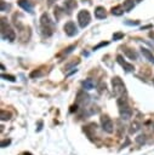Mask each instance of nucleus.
I'll return each mask as SVG.
<instances>
[{"mask_svg":"<svg viewBox=\"0 0 154 155\" xmlns=\"http://www.w3.org/2000/svg\"><path fill=\"white\" fill-rule=\"evenodd\" d=\"M40 24H41V30L45 36H51L53 33V23L47 13H42L40 18Z\"/></svg>","mask_w":154,"mask_h":155,"instance_id":"f257e3e1","label":"nucleus"},{"mask_svg":"<svg viewBox=\"0 0 154 155\" xmlns=\"http://www.w3.org/2000/svg\"><path fill=\"white\" fill-rule=\"evenodd\" d=\"M112 86H113V92L116 97H122L126 93V87L125 84L122 82V80L119 76H115L112 79Z\"/></svg>","mask_w":154,"mask_h":155,"instance_id":"f03ea898","label":"nucleus"},{"mask_svg":"<svg viewBox=\"0 0 154 155\" xmlns=\"http://www.w3.org/2000/svg\"><path fill=\"white\" fill-rule=\"evenodd\" d=\"M1 36H2V39L8 40V41H13L16 39L15 30L11 27H8V24H6L5 18H2V21H1Z\"/></svg>","mask_w":154,"mask_h":155,"instance_id":"7ed1b4c3","label":"nucleus"},{"mask_svg":"<svg viewBox=\"0 0 154 155\" xmlns=\"http://www.w3.org/2000/svg\"><path fill=\"white\" fill-rule=\"evenodd\" d=\"M78 22H79V25L81 28H85L90 24L91 22V16L89 13V11L86 10H81L79 13H78Z\"/></svg>","mask_w":154,"mask_h":155,"instance_id":"20e7f679","label":"nucleus"},{"mask_svg":"<svg viewBox=\"0 0 154 155\" xmlns=\"http://www.w3.org/2000/svg\"><path fill=\"white\" fill-rule=\"evenodd\" d=\"M118 104H119L120 117H121L122 120H127V119H130L131 115H132V110H131V108H130L127 104H125V102L122 103V102H119V101H118Z\"/></svg>","mask_w":154,"mask_h":155,"instance_id":"39448f33","label":"nucleus"},{"mask_svg":"<svg viewBox=\"0 0 154 155\" xmlns=\"http://www.w3.org/2000/svg\"><path fill=\"white\" fill-rule=\"evenodd\" d=\"M101 124H102V128H103L105 132H108V133H112V132H113V130H114V127H113V121H112V119H110L108 115H102V117H101Z\"/></svg>","mask_w":154,"mask_h":155,"instance_id":"423d86ee","label":"nucleus"},{"mask_svg":"<svg viewBox=\"0 0 154 155\" xmlns=\"http://www.w3.org/2000/svg\"><path fill=\"white\" fill-rule=\"evenodd\" d=\"M63 29H64V31H65V34H67L68 36H74V35L78 33V28H76L75 23L72 22V21L67 22V23L64 24Z\"/></svg>","mask_w":154,"mask_h":155,"instance_id":"0eeeda50","label":"nucleus"},{"mask_svg":"<svg viewBox=\"0 0 154 155\" xmlns=\"http://www.w3.org/2000/svg\"><path fill=\"white\" fill-rule=\"evenodd\" d=\"M116 61H118V63L125 69V71H132L133 69H135V67L131 64V63H127L126 61H124V58L119 54V56H116Z\"/></svg>","mask_w":154,"mask_h":155,"instance_id":"6e6552de","label":"nucleus"},{"mask_svg":"<svg viewBox=\"0 0 154 155\" xmlns=\"http://www.w3.org/2000/svg\"><path fill=\"white\" fill-rule=\"evenodd\" d=\"M89 98L90 97L87 93H85V91H80V92H78V96H76V103L85 105L89 102Z\"/></svg>","mask_w":154,"mask_h":155,"instance_id":"1a4fd4ad","label":"nucleus"},{"mask_svg":"<svg viewBox=\"0 0 154 155\" xmlns=\"http://www.w3.org/2000/svg\"><path fill=\"white\" fill-rule=\"evenodd\" d=\"M18 5L27 12H33V5L29 0H18Z\"/></svg>","mask_w":154,"mask_h":155,"instance_id":"9d476101","label":"nucleus"},{"mask_svg":"<svg viewBox=\"0 0 154 155\" xmlns=\"http://www.w3.org/2000/svg\"><path fill=\"white\" fill-rule=\"evenodd\" d=\"M95 16H96V18H98V19L105 18V16H107L105 8H104V7H102V6L96 7V8H95Z\"/></svg>","mask_w":154,"mask_h":155,"instance_id":"9b49d317","label":"nucleus"},{"mask_svg":"<svg viewBox=\"0 0 154 155\" xmlns=\"http://www.w3.org/2000/svg\"><path fill=\"white\" fill-rule=\"evenodd\" d=\"M141 52H142V54H143V57H144L146 59H148L150 63H154V54H153L148 48L142 47V48H141Z\"/></svg>","mask_w":154,"mask_h":155,"instance_id":"f8f14e48","label":"nucleus"},{"mask_svg":"<svg viewBox=\"0 0 154 155\" xmlns=\"http://www.w3.org/2000/svg\"><path fill=\"white\" fill-rule=\"evenodd\" d=\"M78 6V4H76V1L75 0H65L64 1V7L68 10V12H70L73 8H75Z\"/></svg>","mask_w":154,"mask_h":155,"instance_id":"ddd939ff","label":"nucleus"},{"mask_svg":"<svg viewBox=\"0 0 154 155\" xmlns=\"http://www.w3.org/2000/svg\"><path fill=\"white\" fill-rule=\"evenodd\" d=\"M82 87L85 90H92L95 87V81L92 79H86L85 81H82Z\"/></svg>","mask_w":154,"mask_h":155,"instance_id":"4468645a","label":"nucleus"},{"mask_svg":"<svg viewBox=\"0 0 154 155\" xmlns=\"http://www.w3.org/2000/svg\"><path fill=\"white\" fill-rule=\"evenodd\" d=\"M124 53L130 58V59H137V53L133 51V50H131V48H124Z\"/></svg>","mask_w":154,"mask_h":155,"instance_id":"2eb2a0df","label":"nucleus"},{"mask_svg":"<svg viewBox=\"0 0 154 155\" xmlns=\"http://www.w3.org/2000/svg\"><path fill=\"white\" fill-rule=\"evenodd\" d=\"M125 12V10H124V7L122 6H114V7H112V13L113 15H115V16H121L122 13Z\"/></svg>","mask_w":154,"mask_h":155,"instance_id":"dca6fc26","label":"nucleus"},{"mask_svg":"<svg viewBox=\"0 0 154 155\" xmlns=\"http://www.w3.org/2000/svg\"><path fill=\"white\" fill-rule=\"evenodd\" d=\"M133 6H135L133 0H125L124 4H122V7H124V10H125L126 12H129L131 8H133Z\"/></svg>","mask_w":154,"mask_h":155,"instance_id":"f3484780","label":"nucleus"},{"mask_svg":"<svg viewBox=\"0 0 154 155\" xmlns=\"http://www.w3.org/2000/svg\"><path fill=\"white\" fill-rule=\"evenodd\" d=\"M0 117H1L2 121L10 120V119H11V114H10L8 111H6V110H1V111H0Z\"/></svg>","mask_w":154,"mask_h":155,"instance_id":"a211bd4d","label":"nucleus"},{"mask_svg":"<svg viewBox=\"0 0 154 155\" xmlns=\"http://www.w3.org/2000/svg\"><path fill=\"white\" fill-rule=\"evenodd\" d=\"M139 128H141V125H139L137 121H135V122H132V124H131V127H130V132H131V133H135V132H137Z\"/></svg>","mask_w":154,"mask_h":155,"instance_id":"6ab92c4d","label":"nucleus"},{"mask_svg":"<svg viewBox=\"0 0 154 155\" xmlns=\"http://www.w3.org/2000/svg\"><path fill=\"white\" fill-rule=\"evenodd\" d=\"M62 15H63L62 8L58 7V6H56V7H55V17H56V21H58V19L62 17Z\"/></svg>","mask_w":154,"mask_h":155,"instance_id":"aec40b11","label":"nucleus"},{"mask_svg":"<svg viewBox=\"0 0 154 155\" xmlns=\"http://www.w3.org/2000/svg\"><path fill=\"white\" fill-rule=\"evenodd\" d=\"M136 142H137L138 144H143V143L146 142V136H144V134H139L138 137H136Z\"/></svg>","mask_w":154,"mask_h":155,"instance_id":"412c9836","label":"nucleus"},{"mask_svg":"<svg viewBox=\"0 0 154 155\" xmlns=\"http://www.w3.org/2000/svg\"><path fill=\"white\" fill-rule=\"evenodd\" d=\"M1 78H2V79H5V80L12 81V82H13V81H16V78H15V76H12V75H6V74H2V75H1Z\"/></svg>","mask_w":154,"mask_h":155,"instance_id":"4be33fe9","label":"nucleus"},{"mask_svg":"<svg viewBox=\"0 0 154 155\" xmlns=\"http://www.w3.org/2000/svg\"><path fill=\"white\" fill-rule=\"evenodd\" d=\"M124 38V34L122 33H115L113 34V40H119V39H122Z\"/></svg>","mask_w":154,"mask_h":155,"instance_id":"5701e85b","label":"nucleus"},{"mask_svg":"<svg viewBox=\"0 0 154 155\" xmlns=\"http://www.w3.org/2000/svg\"><path fill=\"white\" fill-rule=\"evenodd\" d=\"M125 24H127V25H138V24H139V22H138V21H133V22H130V21L127 19V21H125Z\"/></svg>","mask_w":154,"mask_h":155,"instance_id":"b1692460","label":"nucleus"},{"mask_svg":"<svg viewBox=\"0 0 154 155\" xmlns=\"http://www.w3.org/2000/svg\"><path fill=\"white\" fill-rule=\"evenodd\" d=\"M73 48H75V45H72V46H69V47H67L64 51H63V53L64 54H67V53H69V52H72L73 51Z\"/></svg>","mask_w":154,"mask_h":155,"instance_id":"393cba45","label":"nucleus"},{"mask_svg":"<svg viewBox=\"0 0 154 155\" xmlns=\"http://www.w3.org/2000/svg\"><path fill=\"white\" fill-rule=\"evenodd\" d=\"M11 143V139H4L2 142H1V148H5L6 145H8Z\"/></svg>","mask_w":154,"mask_h":155,"instance_id":"a878e982","label":"nucleus"},{"mask_svg":"<svg viewBox=\"0 0 154 155\" xmlns=\"http://www.w3.org/2000/svg\"><path fill=\"white\" fill-rule=\"evenodd\" d=\"M107 45H108V42H107V41H105V42H101V44H98L97 46H95V47H93V50H98L99 47H102V46H107Z\"/></svg>","mask_w":154,"mask_h":155,"instance_id":"bb28decb","label":"nucleus"},{"mask_svg":"<svg viewBox=\"0 0 154 155\" xmlns=\"http://www.w3.org/2000/svg\"><path fill=\"white\" fill-rule=\"evenodd\" d=\"M78 63H79V59H76L75 62H72V63H70V64H68L65 68H67V69H69V68H72L73 65H75V64H78Z\"/></svg>","mask_w":154,"mask_h":155,"instance_id":"cd10ccee","label":"nucleus"},{"mask_svg":"<svg viewBox=\"0 0 154 155\" xmlns=\"http://www.w3.org/2000/svg\"><path fill=\"white\" fill-rule=\"evenodd\" d=\"M5 8H6V5L4 1H1V11H5Z\"/></svg>","mask_w":154,"mask_h":155,"instance_id":"c85d7f7f","label":"nucleus"},{"mask_svg":"<svg viewBox=\"0 0 154 155\" xmlns=\"http://www.w3.org/2000/svg\"><path fill=\"white\" fill-rule=\"evenodd\" d=\"M76 105H72V108H70V113H73V111H76Z\"/></svg>","mask_w":154,"mask_h":155,"instance_id":"c756f323","label":"nucleus"},{"mask_svg":"<svg viewBox=\"0 0 154 155\" xmlns=\"http://www.w3.org/2000/svg\"><path fill=\"white\" fill-rule=\"evenodd\" d=\"M41 126H42V122H40V124H39V127H38V131H40V130H41Z\"/></svg>","mask_w":154,"mask_h":155,"instance_id":"7c9ffc66","label":"nucleus"},{"mask_svg":"<svg viewBox=\"0 0 154 155\" xmlns=\"http://www.w3.org/2000/svg\"><path fill=\"white\" fill-rule=\"evenodd\" d=\"M22 155H32V154H30V153H27V151H25V153H22Z\"/></svg>","mask_w":154,"mask_h":155,"instance_id":"2f4dec72","label":"nucleus"},{"mask_svg":"<svg viewBox=\"0 0 154 155\" xmlns=\"http://www.w3.org/2000/svg\"><path fill=\"white\" fill-rule=\"evenodd\" d=\"M53 1H55V0H49V4H52Z\"/></svg>","mask_w":154,"mask_h":155,"instance_id":"473e14b6","label":"nucleus"},{"mask_svg":"<svg viewBox=\"0 0 154 155\" xmlns=\"http://www.w3.org/2000/svg\"><path fill=\"white\" fill-rule=\"evenodd\" d=\"M135 1H142V0H135Z\"/></svg>","mask_w":154,"mask_h":155,"instance_id":"72a5a7b5","label":"nucleus"},{"mask_svg":"<svg viewBox=\"0 0 154 155\" xmlns=\"http://www.w3.org/2000/svg\"><path fill=\"white\" fill-rule=\"evenodd\" d=\"M153 130H154V124H153Z\"/></svg>","mask_w":154,"mask_h":155,"instance_id":"f704fd0d","label":"nucleus"},{"mask_svg":"<svg viewBox=\"0 0 154 155\" xmlns=\"http://www.w3.org/2000/svg\"><path fill=\"white\" fill-rule=\"evenodd\" d=\"M153 81H154V79H153Z\"/></svg>","mask_w":154,"mask_h":155,"instance_id":"c9c22d12","label":"nucleus"}]
</instances>
